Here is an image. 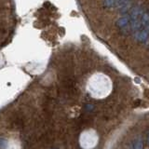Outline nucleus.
Here are the masks:
<instances>
[{"mask_svg": "<svg viewBox=\"0 0 149 149\" xmlns=\"http://www.w3.org/2000/svg\"><path fill=\"white\" fill-rule=\"evenodd\" d=\"M87 91L94 98L105 97L111 90V82L104 74L92 76L87 83Z\"/></svg>", "mask_w": 149, "mask_h": 149, "instance_id": "obj_1", "label": "nucleus"}, {"mask_svg": "<svg viewBox=\"0 0 149 149\" xmlns=\"http://www.w3.org/2000/svg\"><path fill=\"white\" fill-rule=\"evenodd\" d=\"M98 142V136L92 130H88L83 132L79 137V143L83 149H92Z\"/></svg>", "mask_w": 149, "mask_h": 149, "instance_id": "obj_2", "label": "nucleus"}, {"mask_svg": "<svg viewBox=\"0 0 149 149\" xmlns=\"http://www.w3.org/2000/svg\"><path fill=\"white\" fill-rule=\"evenodd\" d=\"M129 23H130V19L128 17H126V16L121 17L120 19H118V21L116 22V24H118L121 28H124L126 26H128Z\"/></svg>", "mask_w": 149, "mask_h": 149, "instance_id": "obj_3", "label": "nucleus"}, {"mask_svg": "<svg viewBox=\"0 0 149 149\" xmlns=\"http://www.w3.org/2000/svg\"><path fill=\"white\" fill-rule=\"evenodd\" d=\"M116 0H104V6L105 8H116Z\"/></svg>", "mask_w": 149, "mask_h": 149, "instance_id": "obj_4", "label": "nucleus"}]
</instances>
